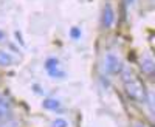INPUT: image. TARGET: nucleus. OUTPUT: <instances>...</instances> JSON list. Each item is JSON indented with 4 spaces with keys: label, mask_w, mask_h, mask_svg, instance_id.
<instances>
[{
    "label": "nucleus",
    "mask_w": 155,
    "mask_h": 127,
    "mask_svg": "<svg viewBox=\"0 0 155 127\" xmlns=\"http://www.w3.org/2000/svg\"><path fill=\"white\" fill-rule=\"evenodd\" d=\"M115 22V11L112 8V5H106L104 9H102V16H101V25H102V28H112V25Z\"/></svg>",
    "instance_id": "nucleus-2"
},
{
    "label": "nucleus",
    "mask_w": 155,
    "mask_h": 127,
    "mask_svg": "<svg viewBox=\"0 0 155 127\" xmlns=\"http://www.w3.org/2000/svg\"><path fill=\"white\" fill-rule=\"evenodd\" d=\"M123 76H124V88H126L127 96L134 101H138V103H146L147 93L143 82L137 79L130 71H124Z\"/></svg>",
    "instance_id": "nucleus-1"
},
{
    "label": "nucleus",
    "mask_w": 155,
    "mask_h": 127,
    "mask_svg": "<svg viewBox=\"0 0 155 127\" xmlns=\"http://www.w3.org/2000/svg\"><path fill=\"white\" fill-rule=\"evenodd\" d=\"M132 127H147V125H146V124H143V122H135Z\"/></svg>",
    "instance_id": "nucleus-11"
},
{
    "label": "nucleus",
    "mask_w": 155,
    "mask_h": 127,
    "mask_svg": "<svg viewBox=\"0 0 155 127\" xmlns=\"http://www.w3.org/2000/svg\"><path fill=\"white\" fill-rule=\"evenodd\" d=\"M104 68L109 73H118V71H121V62L113 53H109L104 57Z\"/></svg>",
    "instance_id": "nucleus-3"
},
{
    "label": "nucleus",
    "mask_w": 155,
    "mask_h": 127,
    "mask_svg": "<svg viewBox=\"0 0 155 127\" xmlns=\"http://www.w3.org/2000/svg\"><path fill=\"white\" fill-rule=\"evenodd\" d=\"M45 68H47V71L50 73V76H53V78H64L65 76V73H64L62 70H59V62H58V59H48L47 62H45Z\"/></svg>",
    "instance_id": "nucleus-4"
},
{
    "label": "nucleus",
    "mask_w": 155,
    "mask_h": 127,
    "mask_svg": "<svg viewBox=\"0 0 155 127\" xmlns=\"http://www.w3.org/2000/svg\"><path fill=\"white\" fill-rule=\"evenodd\" d=\"M3 37H5V33H3L2 30H0V41H2V39H3Z\"/></svg>",
    "instance_id": "nucleus-12"
},
{
    "label": "nucleus",
    "mask_w": 155,
    "mask_h": 127,
    "mask_svg": "<svg viewBox=\"0 0 155 127\" xmlns=\"http://www.w3.org/2000/svg\"><path fill=\"white\" fill-rule=\"evenodd\" d=\"M51 127H68V124H67L65 119L58 118V119H54L53 122H51Z\"/></svg>",
    "instance_id": "nucleus-9"
},
{
    "label": "nucleus",
    "mask_w": 155,
    "mask_h": 127,
    "mask_svg": "<svg viewBox=\"0 0 155 127\" xmlns=\"http://www.w3.org/2000/svg\"><path fill=\"white\" fill-rule=\"evenodd\" d=\"M12 56L8 53V51H3V50H0V67H8L12 63Z\"/></svg>",
    "instance_id": "nucleus-7"
},
{
    "label": "nucleus",
    "mask_w": 155,
    "mask_h": 127,
    "mask_svg": "<svg viewBox=\"0 0 155 127\" xmlns=\"http://www.w3.org/2000/svg\"><path fill=\"white\" fill-rule=\"evenodd\" d=\"M9 113H11V104H9V101L3 96H0V121H3L9 116Z\"/></svg>",
    "instance_id": "nucleus-5"
},
{
    "label": "nucleus",
    "mask_w": 155,
    "mask_h": 127,
    "mask_svg": "<svg viewBox=\"0 0 155 127\" xmlns=\"http://www.w3.org/2000/svg\"><path fill=\"white\" fill-rule=\"evenodd\" d=\"M153 68H155V65H153V60L152 59L144 57L143 60H141V70H143L146 74H152L153 73Z\"/></svg>",
    "instance_id": "nucleus-6"
},
{
    "label": "nucleus",
    "mask_w": 155,
    "mask_h": 127,
    "mask_svg": "<svg viewBox=\"0 0 155 127\" xmlns=\"http://www.w3.org/2000/svg\"><path fill=\"white\" fill-rule=\"evenodd\" d=\"M42 106L47 109V110H59L61 109V103L58 99H51V98H48V99H45L44 103H42Z\"/></svg>",
    "instance_id": "nucleus-8"
},
{
    "label": "nucleus",
    "mask_w": 155,
    "mask_h": 127,
    "mask_svg": "<svg viewBox=\"0 0 155 127\" xmlns=\"http://www.w3.org/2000/svg\"><path fill=\"white\" fill-rule=\"evenodd\" d=\"M71 36L74 37V39H78V37H79V36H81V33H79V30H78V28H73V30H71Z\"/></svg>",
    "instance_id": "nucleus-10"
}]
</instances>
